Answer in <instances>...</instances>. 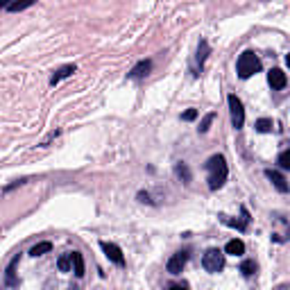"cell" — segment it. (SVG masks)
Here are the masks:
<instances>
[{
	"mask_svg": "<svg viewBox=\"0 0 290 290\" xmlns=\"http://www.w3.org/2000/svg\"><path fill=\"white\" fill-rule=\"evenodd\" d=\"M204 168H207V182H209L211 191L222 188L225 182H227V175H229V168H227L225 157L222 154H213L207 163H204Z\"/></svg>",
	"mask_w": 290,
	"mask_h": 290,
	"instance_id": "1",
	"label": "cell"
},
{
	"mask_svg": "<svg viewBox=\"0 0 290 290\" xmlns=\"http://www.w3.org/2000/svg\"><path fill=\"white\" fill-rule=\"evenodd\" d=\"M236 71H238L240 80H250L252 75H256V73L261 71V59L250 50L242 52V55L238 57V61H236Z\"/></svg>",
	"mask_w": 290,
	"mask_h": 290,
	"instance_id": "2",
	"label": "cell"
},
{
	"mask_svg": "<svg viewBox=\"0 0 290 290\" xmlns=\"http://www.w3.org/2000/svg\"><path fill=\"white\" fill-rule=\"evenodd\" d=\"M202 267L211 274H218L225 267V254L220 250H215V247L213 250H207L202 256Z\"/></svg>",
	"mask_w": 290,
	"mask_h": 290,
	"instance_id": "3",
	"label": "cell"
},
{
	"mask_svg": "<svg viewBox=\"0 0 290 290\" xmlns=\"http://www.w3.org/2000/svg\"><path fill=\"white\" fill-rule=\"evenodd\" d=\"M227 102H229V111H231V125H234L236 129H242V125H245V109H242L240 98L231 93V96L227 98Z\"/></svg>",
	"mask_w": 290,
	"mask_h": 290,
	"instance_id": "4",
	"label": "cell"
},
{
	"mask_svg": "<svg viewBox=\"0 0 290 290\" xmlns=\"http://www.w3.org/2000/svg\"><path fill=\"white\" fill-rule=\"evenodd\" d=\"M100 247H102V252H104V256L109 258L111 263H116V265H120L123 267L125 265V256H123V250H120L116 242H107V240H102L100 242Z\"/></svg>",
	"mask_w": 290,
	"mask_h": 290,
	"instance_id": "5",
	"label": "cell"
},
{
	"mask_svg": "<svg viewBox=\"0 0 290 290\" xmlns=\"http://www.w3.org/2000/svg\"><path fill=\"white\" fill-rule=\"evenodd\" d=\"M188 263V252L186 250H182V252H177V254H172L170 258H168V272L170 274H182L184 270V265Z\"/></svg>",
	"mask_w": 290,
	"mask_h": 290,
	"instance_id": "6",
	"label": "cell"
},
{
	"mask_svg": "<svg viewBox=\"0 0 290 290\" xmlns=\"http://www.w3.org/2000/svg\"><path fill=\"white\" fill-rule=\"evenodd\" d=\"M267 84L272 86V91H283L288 84V77L286 73L281 71V68H272L270 73H267Z\"/></svg>",
	"mask_w": 290,
	"mask_h": 290,
	"instance_id": "7",
	"label": "cell"
},
{
	"mask_svg": "<svg viewBox=\"0 0 290 290\" xmlns=\"http://www.w3.org/2000/svg\"><path fill=\"white\" fill-rule=\"evenodd\" d=\"M152 71V61L150 59H143V61H139L131 71L127 73V77L129 80H143V77H147V73Z\"/></svg>",
	"mask_w": 290,
	"mask_h": 290,
	"instance_id": "8",
	"label": "cell"
},
{
	"mask_svg": "<svg viewBox=\"0 0 290 290\" xmlns=\"http://www.w3.org/2000/svg\"><path fill=\"white\" fill-rule=\"evenodd\" d=\"M73 73H77V66H73V64L57 68V71H55V75L50 77V86H57V84H59L61 80H66V77H71Z\"/></svg>",
	"mask_w": 290,
	"mask_h": 290,
	"instance_id": "9",
	"label": "cell"
},
{
	"mask_svg": "<svg viewBox=\"0 0 290 290\" xmlns=\"http://www.w3.org/2000/svg\"><path fill=\"white\" fill-rule=\"evenodd\" d=\"M265 175L274 184V188H277L279 193H288V182H286V177H283L279 170H265Z\"/></svg>",
	"mask_w": 290,
	"mask_h": 290,
	"instance_id": "10",
	"label": "cell"
},
{
	"mask_svg": "<svg viewBox=\"0 0 290 290\" xmlns=\"http://www.w3.org/2000/svg\"><path fill=\"white\" fill-rule=\"evenodd\" d=\"M16 265H18V256H14L12 263L7 265V272H5V283H7L9 288L18 286V281H16Z\"/></svg>",
	"mask_w": 290,
	"mask_h": 290,
	"instance_id": "11",
	"label": "cell"
},
{
	"mask_svg": "<svg viewBox=\"0 0 290 290\" xmlns=\"http://www.w3.org/2000/svg\"><path fill=\"white\" fill-rule=\"evenodd\" d=\"M71 265H73V272H75V277H84V272H86V267H84V256L80 252H71Z\"/></svg>",
	"mask_w": 290,
	"mask_h": 290,
	"instance_id": "12",
	"label": "cell"
},
{
	"mask_svg": "<svg viewBox=\"0 0 290 290\" xmlns=\"http://www.w3.org/2000/svg\"><path fill=\"white\" fill-rule=\"evenodd\" d=\"M225 254H231V256H242V254H245V242L238 240V238L229 240V242H227V247H225Z\"/></svg>",
	"mask_w": 290,
	"mask_h": 290,
	"instance_id": "13",
	"label": "cell"
},
{
	"mask_svg": "<svg viewBox=\"0 0 290 290\" xmlns=\"http://www.w3.org/2000/svg\"><path fill=\"white\" fill-rule=\"evenodd\" d=\"M52 250V242L50 240H43V242H36V245L30 250V256H43V254H48V252Z\"/></svg>",
	"mask_w": 290,
	"mask_h": 290,
	"instance_id": "14",
	"label": "cell"
},
{
	"mask_svg": "<svg viewBox=\"0 0 290 290\" xmlns=\"http://www.w3.org/2000/svg\"><path fill=\"white\" fill-rule=\"evenodd\" d=\"M207 57H209V43L207 41H199V48H197V64H199V68L204 66V61H207Z\"/></svg>",
	"mask_w": 290,
	"mask_h": 290,
	"instance_id": "15",
	"label": "cell"
},
{
	"mask_svg": "<svg viewBox=\"0 0 290 290\" xmlns=\"http://www.w3.org/2000/svg\"><path fill=\"white\" fill-rule=\"evenodd\" d=\"M57 267H59V272H71V267H73L71 265V252L57 258Z\"/></svg>",
	"mask_w": 290,
	"mask_h": 290,
	"instance_id": "16",
	"label": "cell"
},
{
	"mask_svg": "<svg viewBox=\"0 0 290 290\" xmlns=\"http://www.w3.org/2000/svg\"><path fill=\"white\" fill-rule=\"evenodd\" d=\"M177 175L182 177L184 184H191V168H188L186 163H179V166H177Z\"/></svg>",
	"mask_w": 290,
	"mask_h": 290,
	"instance_id": "17",
	"label": "cell"
},
{
	"mask_svg": "<svg viewBox=\"0 0 290 290\" xmlns=\"http://www.w3.org/2000/svg\"><path fill=\"white\" fill-rule=\"evenodd\" d=\"M256 131H261V134H267V131H272V120H270V118H258V120H256Z\"/></svg>",
	"mask_w": 290,
	"mask_h": 290,
	"instance_id": "18",
	"label": "cell"
},
{
	"mask_svg": "<svg viewBox=\"0 0 290 290\" xmlns=\"http://www.w3.org/2000/svg\"><path fill=\"white\" fill-rule=\"evenodd\" d=\"M32 7V0H23V3H7L9 12H23V9Z\"/></svg>",
	"mask_w": 290,
	"mask_h": 290,
	"instance_id": "19",
	"label": "cell"
},
{
	"mask_svg": "<svg viewBox=\"0 0 290 290\" xmlns=\"http://www.w3.org/2000/svg\"><path fill=\"white\" fill-rule=\"evenodd\" d=\"M213 120H215V114H207V116H204V118H202V123H199V134H207Z\"/></svg>",
	"mask_w": 290,
	"mask_h": 290,
	"instance_id": "20",
	"label": "cell"
},
{
	"mask_svg": "<svg viewBox=\"0 0 290 290\" xmlns=\"http://www.w3.org/2000/svg\"><path fill=\"white\" fill-rule=\"evenodd\" d=\"M254 270H256V263H254V261H242V263H240V272L245 274V277H252V274H254Z\"/></svg>",
	"mask_w": 290,
	"mask_h": 290,
	"instance_id": "21",
	"label": "cell"
},
{
	"mask_svg": "<svg viewBox=\"0 0 290 290\" xmlns=\"http://www.w3.org/2000/svg\"><path fill=\"white\" fill-rule=\"evenodd\" d=\"M277 163H279V168H283V170H288V168H290V150H283L281 154H279Z\"/></svg>",
	"mask_w": 290,
	"mask_h": 290,
	"instance_id": "22",
	"label": "cell"
},
{
	"mask_svg": "<svg viewBox=\"0 0 290 290\" xmlns=\"http://www.w3.org/2000/svg\"><path fill=\"white\" fill-rule=\"evenodd\" d=\"M182 118H184V120H186V123H191V120H195V118H197V109H188V111H186V114H184V116H182Z\"/></svg>",
	"mask_w": 290,
	"mask_h": 290,
	"instance_id": "23",
	"label": "cell"
},
{
	"mask_svg": "<svg viewBox=\"0 0 290 290\" xmlns=\"http://www.w3.org/2000/svg\"><path fill=\"white\" fill-rule=\"evenodd\" d=\"M139 199H141V202H147V204H152V199H150V195H147V193H139Z\"/></svg>",
	"mask_w": 290,
	"mask_h": 290,
	"instance_id": "24",
	"label": "cell"
},
{
	"mask_svg": "<svg viewBox=\"0 0 290 290\" xmlns=\"http://www.w3.org/2000/svg\"><path fill=\"white\" fill-rule=\"evenodd\" d=\"M170 290H188L186 286H170Z\"/></svg>",
	"mask_w": 290,
	"mask_h": 290,
	"instance_id": "25",
	"label": "cell"
}]
</instances>
